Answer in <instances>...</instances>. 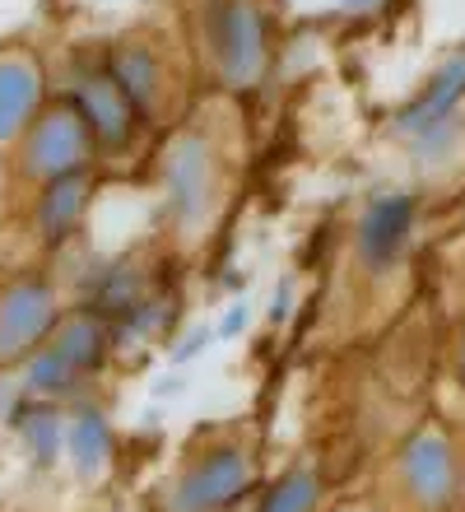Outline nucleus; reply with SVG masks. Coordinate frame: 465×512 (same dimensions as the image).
I'll use <instances>...</instances> for the list:
<instances>
[{"mask_svg":"<svg viewBox=\"0 0 465 512\" xmlns=\"http://www.w3.org/2000/svg\"><path fill=\"white\" fill-rule=\"evenodd\" d=\"M210 33H214V52L224 61L228 80L247 84L261 70V24H256V10L247 0H224L219 10L210 14Z\"/></svg>","mask_w":465,"mask_h":512,"instance_id":"nucleus-1","label":"nucleus"},{"mask_svg":"<svg viewBox=\"0 0 465 512\" xmlns=\"http://www.w3.org/2000/svg\"><path fill=\"white\" fill-rule=\"evenodd\" d=\"M84 154H89V122L80 112H52L33 131L28 168L42 177H66V173H80Z\"/></svg>","mask_w":465,"mask_h":512,"instance_id":"nucleus-2","label":"nucleus"},{"mask_svg":"<svg viewBox=\"0 0 465 512\" xmlns=\"http://www.w3.org/2000/svg\"><path fill=\"white\" fill-rule=\"evenodd\" d=\"M75 112H80L89 131L107 145H121L131 135V94L121 89L117 75H89L75 89Z\"/></svg>","mask_w":465,"mask_h":512,"instance_id":"nucleus-3","label":"nucleus"},{"mask_svg":"<svg viewBox=\"0 0 465 512\" xmlns=\"http://www.w3.org/2000/svg\"><path fill=\"white\" fill-rule=\"evenodd\" d=\"M52 322V298L38 284H24L14 289L5 303H0V354H19L28 340H38Z\"/></svg>","mask_w":465,"mask_h":512,"instance_id":"nucleus-4","label":"nucleus"},{"mask_svg":"<svg viewBox=\"0 0 465 512\" xmlns=\"http://www.w3.org/2000/svg\"><path fill=\"white\" fill-rule=\"evenodd\" d=\"M42 94V75L28 56H5L0 61V145L19 135V126L28 122V112Z\"/></svg>","mask_w":465,"mask_h":512,"instance_id":"nucleus-5","label":"nucleus"},{"mask_svg":"<svg viewBox=\"0 0 465 512\" xmlns=\"http://www.w3.org/2000/svg\"><path fill=\"white\" fill-rule=\"evenodd\" d=\"M405 233H410V201L382 196L363 219V252H368L372 266H386L396 256V247L405 243Z\"/></svg>","mask_w":465,"mask_h":512,"instance_id":"nucleus-6","label":"nucleus"},{"mask_svg":"<svg viewBox=\"0 0 465 512\" xmlns=\"http://www.w3.org/2000/svg\"><path fill=\"white\" fill-rule=\"evenodd\" d=\"M465 94V56L461 61H452V66L442 70L438 80L428 84V94L419 98V108L410 112V122L414 131H428V126H438V122H452V112H456V98Z\"/></svg>","mask_w":465,"mask_h":512,"instance_id":"nucleus-7","label":"nucleus"},{"mask_svg":"<svg viewBox=\"0 0 465 512\" xmlns=\"http://www.w3.org/2000/svg\"><path fill=\"white\" fill-rule=\"evenodd\" d=\"M84 191H89V182H84L80 173L52 177V187H47V196H42V210H38L47 238H61V233H70V224H75V215H80V205H84Z\"/></svg>","mask_w":465,"mask_h":512,"instance_id":"nucleus-8","label":"nucleus"},{"mask_svg":"<svg viewBox=\"0 0 465 512\" xmlns=\"http://www.w3.org/2000/svg\"><path fill=\"white\" fill-rule=\"evenodd\" d=\"M117 80L131 94V103H149V94H154V66H149V56H140V52L117 56Z\"/></svg>","mask_w":465,"mask_h":512,"instance_id":"nucleus-9","label":"nucleus"},{"mask_svg":"<svg viewBox=\"0 0 465 512\" xmlns=\"http://www.w3.org/2000/svg\"><path fill=\"white\" fill-rule=\"evenodd\" d=\"M98 447H103V433H98V424H93V419H84L80 424V452L84 457H98Z\"/></svg>","mask_w":465,"mask_h":512,"instance_id":"nucleus-10","label":"nucleus"}]
</instances>
